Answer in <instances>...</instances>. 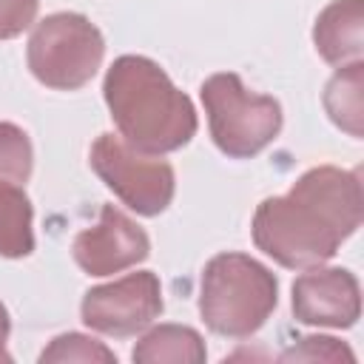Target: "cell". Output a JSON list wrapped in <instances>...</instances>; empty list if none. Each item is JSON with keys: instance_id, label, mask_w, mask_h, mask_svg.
<instances>
[{"instance_id": "cell-1", "label": "cell", "mask_w": 364, "mask_h": 364, "mask_svg": "<svg viewBox=\"0 0 364 364\" xmlns=\"http://www.w3.org/2000/svg\"><path fill=\"white\" fill-rule=\"evenodd\" d=\"M361 216L358 171L318 165L301 173L284 196H270L256 208L253 242L282 267L307 270L333 259Z\"/></svg>"}, {"instance_id": "cell-2", "label": "cell", "mask_w": 364, "mask_h": 364, "mask_svg": "<svg viewBox=\"0 0 364 364\" xmlns=\"http://www.w3.org/2000/svg\"><path fill=\"white\" fill-rule=\"evenodd\" d=\"M102 94L119 136L142 154H168L196 134L193 102L148 57H117L105 74Z\"/></svg>"}, {"instance_id": "cell-3", "label": "cell", "mask_w": 364, "mask_h": 364, "mask_svg": "<svg viewBox=\"0 0 364 364\" xmlns=\"http://www.w3.org/2000/svg\"><path fill=\"white\" fill-rule=\"evenodd\" d=\"M279 299L276 276L245 253H219L205 264L199 313L216 336H253Z\"/></svg>"}, {"instance_id": "cell-4", "label": "cell", "mask_w": 364, "mask_h": 364, "mask_svg": "<svg viewBox=\"0 0 364 364\" xmlns=\"http://www.w3.org/2000/svg\"><path fill=\"white\" fill-rule=\"evenodd\" d=\"M202 102L216 148L233 159L264 151L282 131V105L267 94H250L239 74H213L202 85Z\"/></svg>"}, {"instance_id": "cell-5", "label": "cell", "mask_w": 364, "mask_h": 364, "mask_svg": "<svg viewBox=\"0 0 364 364\" xmlns=\"http://www.w3.org/2000/svg\"><path fill=\"white\" fill-rule=\"evenodd\" d=\"M105 43L100 28L74 11H57L40 20L28 37L31 74L57 91L82 88L100 68Z\"/></svg>"}, {"instance_id": "cell-6", "label": "cell", "mask_w": 364, "mask_h": 364, "mask_svg": "<svg viewBox=\"0 0 364 364\" xmlns=\"http://www.w3.org/2000/svg\"><path fill=\"white\" fill-rule=\"evenodd\" d=\"M91 168L139 216H156L173 199V168L154 154L131 148L122 136L100 134L91 145Z\"/></svg>"}, {"instance_id": "cell-7", "label": "cell", "mask_w": 364, "mask_h": 364, "mask_svg": "<svg viewBox=\"0 0 364 364\" xmlns=\"http://www.w3.org/2000/svg\"><path fill=\"white\" fill-rule=\"evenodd\" d=\"M82 321L114 338L142 333L162 313V287L151 270L128 273L111 284L91 287L82 296Z\"/></svg>"}, {"instance_id": "cell-8", "label": "cell", "mask_w": 364, "mask_h": 364, "mask_svg": "<svg viewBox=\"0 0 364 364\" xmlns=\"http://www.w3.org/2000/svg\"><path fill=\"white\" fill-rule=\"evenodd\" d=\"M74 262L91 276H111L134 267L151 250L145 230L119 208L102 205L100 222L74 239Z\"/></svg>"}, {"instance_id": "cell-9", "label": "cell", "mask_w": 364, "mask_h": 364, "mask_svg": "<svg viewBox=\"0 0 364 364\" xmlns=\"http://www.w3.org/2000/svg\"><path fill=\"white\" fill-rule=\"evenodd\" d=\"M293 316L313 327H353L361 316L358 279L344 267H307L293 282Z\"/></svg>"}, {"instance_id": "cell-10", "label": "cell", "mask_w": 364, "mask_h": 364, "mask_svg": "<svg viewBox=\"0 0 364 364\" xmlns=\"http://www.w3.org/2000/svg\"><path fill=\"white\" fill-rule=\"evenodd\" d=\"M364 0H333L313 26V43L321 60L341 65L361 57Z\"/></svg>"}, {"instance_id": "cell-11", "label": "cell", "mask_w": 364, "mask_h": 364, "mask_svg": "<svg viewBox=\"0 0 364 364\" xmlns=\"http://www.w3.org/2000/svg\"><path fill=\"white\" fill-rule=\"evenodd\" d=\"M205 341L193 327L182 324H159L151 333H145L131 358L136 364H202L205 361Z\"/></svg>"}, {"instance_id": "cell-12", "label": "cell", "mask_w": 364, "mask_h": 364, "mask_svg": "<svg viewBox=\"0 0 364 364\" xmlns=\"http://www.w3.org/2000/svg\"><path fill=\"white\" fill-rule=\"evenodd\" d=\"M31 202L17 182H0V256L20 259L34 250Z\"/></svg>"}, {"instance_id": "cell-13", "label": "cell", "mask_w": 364, "mask_h": 364, "mask_svg": "<svg viewBox=\"0 0 364 364\" xmlns=\"http://www.w3.org/2000/svg\"><path fill=\"white\" fill-rule=\"evenodd\" d=\"M361 80L364 65L355 60L333 74L324 88V108L330 119L344 128L350 136H361Z\"/></svg>"}, {"instance_id": "cell-14", "label": "cell", "mask_w": 364, "mask_h": 364, "mask_svg": "<svg viewBox=\"0 0 364 364\" xmlns=\"http://www.w3.org/2000/svg\"><path fill=\"white\" fill-rule=\"evenodd\" d=\"M31 142L23 128L0 122V182H26L31 176Z\"/></svg>"}, {"instance_id": "cell-15", "label": "cell", "mask_w": 364, "mask_h": 364, "mask_svg": "<svg viewBox=\"0 0 364 364\" xmlns=\"http://www.w3.org/2000/svg\"><path fill=\"white\" fill-rule=\"evenodd\" d=\"M40 361H102V364H111L117 361V355L97 338H88V336H80V333H68V336H57L51 341V347L43 350Z\"/></svg>"}, {"instance_id": "cell-16", "label": "cell", "mask_w": 364, "mask_h": 364, "mask_svg": "<svg viewBox=\"0 0 364 364\" xmlns=\"http://www.w3.org/2000/svg\"><path fill=\"white\" fill-rule=\"evenodd\" d=\"M284 361H290V358H324V361H353V353L341 344V341H336V338H327V336H307V338H301V344L299 347H290L284 355H282Z\"/></svg>"}, {"instance_id": "cell-17", "label": "cell", "mask_w": 364, "mask_h": 364, "mask_svg": "<svg viewBox=\"0 0 364 364\" xmlns=\"http://www.w3.org/2000/svg\"><path fill=\"white\" fill-rule=\"evenodd\" d=\"M40 0H0V40L23 34L37 17Z\"/></svg>"}, {"instance_id": "cell-18", "label": "cell", "mask_w": 364, "mask_h": 364, "mask_svg": "<svg viewBox=\"0 0 364 364\" xmlns=\"http://www.w3.org/2000/svg\"><path fill=\"white\" fill-rule=\"evenodd\" d=\"M6 341H9V313L0 304V361H11V355L6 353Z\"/></svg>"}]
</instances>
